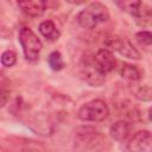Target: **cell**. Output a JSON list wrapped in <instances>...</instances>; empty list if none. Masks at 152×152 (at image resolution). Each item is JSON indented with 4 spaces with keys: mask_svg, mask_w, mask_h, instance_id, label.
<instances>
[{
    "mask_svg": "<svg viewBox=\"0 0 152 152\" xmlns=\"http://www.w3.org/2000/svg\"><path fill=\"white\" fill-rule=\"evenodd\" d=\"M108 8L101 2H91L77 15L78 24L84 28H94L97 25L108 21Z\"/></svg>",
    "mask_w": 152,
    "mask_h": 152,
    "instance_id": "obj_1",
    "label": "cell"
},
{
    "mask_svg": "<svg viewBox=\"0 0 152 152\" xmlns=\"http://www.w3.org/2000/svg\"><path fill=\"white\" fill-rule=\"evenodd\" d=\"M106 144V138L93 127H81L75 134V147L77 150H103Z\"/></svg>",
    "mask_w": 152,
    "mask_h": 152,
    "instance_id": "obj_2",
    "label": "cell"
},
{
    "mask_svg": "<svg viewBox=\"0 0 152 152\" xmlns=\"http://www.w3.org/2000/svg\"><path fill=\"white\" fill-rule=\"evenodd\" d=\"M80 72L82 78L91 87H100L104 82L106 74L96 63L94 56L84 55L80 63Z\"/></svg>",
    "mask_w": 152,
    "mask_h": 152,
    "instance_id": "obj_3",
    "label": "cell"
},
{
    "mask_svg": "<svg viewBox=\"0 0 152 152\" xmlns=\"http://www.w3.org/2000/svg\"><path fill=\"white\" fill-rule=\"evenodd\" d=\"M19 42L24 51V56L27 61L34 62L39 58L40 50L43 48V44L40 39L36 36V33L28 28V27H23L19 32Z\"/></svg>",
    "mask_w": 152,
    "mask_h": 152,
    "instance_id": "obj_4",
    "label": "cell"
},
{
    "mask_svg": "<svg viewBox=\"0 0 152 152\" xmlns=\"http://www.w3.org/2000/svg\"><path fill=\"white\" fill-rule=\"evenodd\" d=\"M109 114V108L102 100H91L83 104L78 109V118L82 121H93V122H100L107 119Z\"/></svg>",
    "mask_w": 152,
    "mask_h": 152,
    "instance_id": "obj_5",
    "label": "cell"
},
{
    "mask_svg": "<svg viewBox=\"0 0 152 152\" xmlns=\"http://www.w3.org/2000/svg\"><path fill=\"white\" fill-rule=\"evenodd\" d=\"M104 43L108 48L118 51L120 55H122L127 58H131V59H139L140 58L139 51L133 46V44L127 38H122V37H118V36H110V37H107Z\"/></svg>",
    "mask_w": 152,
    "mask_h": 152,
    "instance_id": "obj_6",
    "label": "cell"
},
{
    "mask_svg": "<svg viewBox=\"0 0 152 152\" xmlns=\"http://www.w3.org/2000/svg\"><path fill=\"white\" fill-rule=\"evenodd\" d=\"M126 148L134 152H152V133L145 129L138 131L131 137Z\"/></svg>",
    "mask_w": 152,
    "mask_h": 152,
    "instance_id": "obj_7",
    "label": "cell"
},
{
    "mask_svg": "<svg viewBox=\"0 0 152 152\" xmlns=\"http://www.w3.org/2000/svg\"><path fill=\"white\" fill-rule=\"evenodd\" d=\"M94 58L96 61V63L99 64V66L101 68V70L107 74V72H110L113 71L115 68H116V58L114 57L113 52L108 49H101L99 50L95 55H94Z\"/></svg>",
    "mask_w": 152,
    "mask_h": 152,
    "instance_id": "obj_8",
    "label": "cell"
},
{
    "mask_svg": "<svg viewBox=\"0 0 152 152\" xmlns=\"http://www.w3.org/2000/svg\"><path fill=\"white\" fill-rule=\"evenodd\" d=\"M19 8L30 17H40L45 10V0H17Z\"/></svg>",
    "mask_w": 152,
    "mask_h": 152,
    "instance_id": "obj_9",
    "label": "cell"
},
{
    "mask_svg": "<svg viewBox=\"0 0 152 152\" xmlns=\"http://www.w3.org/2000/svg\"><path fill=\"white\" fill-rule=\"evenodd\" d=\"M132 132V125L128 121L120 120L110 126L109 133L110 137L116 141H125L131 137Z\"/></svg>",
    "mask_w": 152,
    "mask_h": 152,
    "instance_id": "obj_10",
    "label": "cell"
},
{
    "mask_svg": "<svg viewBox=\"0 0 152 152\" xmlns=\"http://www.w3.org/2000/svg\"><path fill=\"white\" fill-rule=\"evenodd\" d=\"M120 75L131 82H137L141 78V71L137 65L129 64V63H122L120 69H119Z\"/></svg>",
    "mask_w": 152,
    "mask_h": 152,
    "instance_id": "obj_11",
    "label": "cell"
},
{
    "mask_svg": "<svg viewBox=\"0 0 152 152\" xmlns=\"http://www.w3.org/2000/svg\"><path fill=\"white\" fill-rule=\"evenodd\" d=\"M39 32L50 42H55L59 38L61 33L52 20H45L39 25Z\"/></svg>",
    "mask_w": 152,
    "mask_h": 152,
    "instance_id": "obj_12",
    "label": "cell"
},
{
    "mask_svg": "<svg viewBox=\"0 0 152 152\" xmlns=\"http://www.w3.org/2000/svg\"><path fill=\"white\" fill-rule=\"evenodd\" d=\"M134 18H135V23L141 27L152 26V8H150L146 5H141Z\"/></svg>",
    "mask_w": 152,
    "mask_h": 152,
    "instance_id": "obj_13",
    "label": "cell"
},
{
    "mask_svg": "<svg viewBox=\"0 0 152 152\" xmlns=\"http://www.w3.org/2000/svg\"><path fill=\"white\" fill-rule=\"evenodd\" d=\"M114 2L121 11H124L133 17L137 14L140 6L142 5L141 0H114Z\"/></svg>",
    "mask_w": 152,
    "mask_h": 152,
    "instance_id": "obj_14",
    "label": "cell"
},
{
    "mask_svg": "<svg viewBox=\"0 0 152 152\" xmlns=\"http://www.w3.org/2000/svg\"><path fill=\"white\" fill-rule=\"evenodd\" d=\"M48 63L50 65V68L52 70H61L64 68V61L62 58V55L59 51H52L50 55H49V58H48Z\"/></svg>",
    "mask_w": 152,
    "mask_h": 152,
    "instance_id": "obj_15",
    "label": "cell"
},
{
    "mask_svg": "<svg viewBox=\"0 0 152 152\" xmlns=\"http://www.w3.org/2000/svg\"><path fill=\"white\" fill-rule=\"evenodd\" d=\"M135 97L141 101H151L152 100V88L148 86H140L135 90Z\"/></svg>",
    "mask_w": 152,
    "mask_h": 152,
    "instance_id": "obj_16",
    "label": "cell"
},
{
    "mask_svg": "<svg viewBox=\"0 0 152 152\" xmlns=\"http://www.w3.org/2000/svg\"><path fill=\"white\" fill-rule=\"evenodd\" d=\"M135 39L140 45L151 46L152 45V32L151 31H140L135 34Z\"/></svg>",
    "mask_w": 152,
    "mask_h": 152,
    "instance_id": "obj_17",
    "label": "cell"
},
{
    "mask_svg": "<svg viewBox=\"0 0 152 152\" xmlns=\"http://www.w3.org/2000/svg\"><path fill=\"white\" fill-rule=\"evenodd\" d=\"M15 62H17V55H15V52H13L11 50H7V51L2 52V55H1V64L4 66L10 68V66L14 65Z\"/></svg>",
    "mask_w": 152,
    "mask_h": 152,
    "instance_id": "obj_18",
    "label": "cell"
},
{
    "mask_svg": "<svg viewBox=\"0 0 152 152\" xmlns=\"http://www.w3.org/2000/svg\"><path fill=\"white\" fill-rule=\"evenodd\" d=\"M68 1H70L72 4H82V2H84V0H68Z\"/></svg>",
    "mask_w": 152,
    "mask_h": 152,
    "instance_id": "obj_19",
    "label": "cell"
},
{
    "mask_svg": "<svg viewBox=\"0 0 152 152\" xmlns=\"http://www.w3.org/2000/svg\"><path fill=\"white\" fill-rule=\"evenodd\" d=\"M148 118H150V120L152 121V107L148 109Z\"/></svg>",
    "mask_w": 152,
    "mask_h": 152,
    "instance_id": "obj_20",
    "label": "cell"
}]
</instances>
